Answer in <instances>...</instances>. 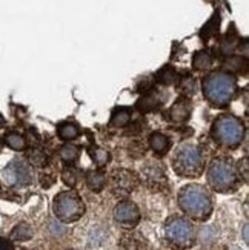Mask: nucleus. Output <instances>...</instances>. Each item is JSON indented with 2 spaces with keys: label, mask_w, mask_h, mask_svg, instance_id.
Returning <instances> with one entry per match:
<instances>
[{
  "label": "nucleus",
  "mask_w": 249,
  "mask_h": 250,
  "mask_svg": "<svg viewBox=\"0 0 249 250\" xmlns=\"http://www.w3.org/2000/svg\"><path fill=\"white\" fill-rule=\"evenodd\" d=\"M28 160H29V163H31L32 166L43 167V166L46 165L48 157H46V154L42 149H32L29 154H28Z\"/></svg>",
  "instance_id": "nucleus-23"
},
{
  "label": "nucleus",
  "mask_w": 249,
  "mask_h": 250,
  "mask_svg": "<svg viewBox=\"0 0 249 250\" xmlns=\"http://www.w3.org/2000/svg\"><path fill=\"white\" fill-rule=\"evenodd\" d=\"M114 218L120 226L131 229L140 221V210L133 201H120L114 208Z\"/></svg>",
  "instance_id": "nucleus-9"
},
{
  "label": "nucleus",
  "mask_w": 249,
  "mask_h": 250,
  "mask_svg": "<svg viewBox=\"0 0 249 250\" xmlns=\"http://www.w3.org/2000/svg\"><path fill=\"white\" fill-rule=\"evenodd\" d=\"M59 155L62 158V161L65 165H72L74 161H77L79 155H80V149L75 146V145H71V143H67L63 145L59 150Z\"/></svg>",
  "instance_id": "nucleus-16"
},
{
  "label": "nucleus",
  "mask_w": 249,
  "mask_h": 250,
  "mask_svg": "<svg viewBox=\"0 0 249 250\" xmlns=\"http://www.w3.org/2000/svg\"><path fill=\"white\" fill-rule=\"evenodd\" d=\"M54 215L63 223H74L82 218L85 213V204L77 192L67 190L60 192L52 203Z\"/></svg>",
  "instance_id": "nucleus-6"
},
{
  "label": "nucleus",
  "mask_w": 249,
  "mask_h": 250,
  "mask_svg": "<svg viewBox=\"0 0 249 250\" xmlns=\"http://www.w3.org/2000/svg\"><path fill=\"white\" fill-rule=\"evenodd\" d=\"M191 112H192L191 102L186 99H180L171 106L168 117H169V120L174 122V123H185L189 120Z\"/></svg>",
  "instance_id": "nucleus-11"
},
{
  "label": "nucleus",
  "mask_w": 249,
  "mask_h": 250,
  "mask_svg": "<svg viewBox=\"0 0 249 250\" xmlns=\"http://www.w3.org/2000/svg\"><path fill=\"white\" fill-rule=\"evenodd\" d=\"M208 183L209 186L220 193H229L237 189L239 184V175L231 160L217 158L214 160L208 167Z\"/></svg>",
  "instance_id": "nucleus-5"
},
{
  "label": "nucleus",
  "mask_w": 249,
  "mask_h": 250,
  "mask_svg": "<svg viewBox=\"0 0 249 250\" xmlns=\"http://www.w3.org/2000/svg\"><path fill=\"white\" fill-rule=\"evenodd\" d=\"M181 91L186 92L188 95L196 92V80H194L192 77H186L185 80L181 82Z\"/></svg>",
  "instance_id": "nucleus-26"
},
{
  "label": "nucleus",
  "mask_w": 249,
  "mask_h": 250,
  "mask_svg": "<svg viewBox=\"0 0 249 250\" xmlns=\"http://www.w3.org/2000/svg\"><path fill=\"white\" fill-rule=\"evenodd\" d=\"M179 204L189 218L197 221L208 220L212 213L211 193L200 184H186L185 188H181L179 192Z\"/></svg>",
  "instance_id": "nucleus-1"
},
{
  "label": "nucleus",
  "mask_w": 249,
  "mask_h": 250,
  "mask_svg": "<svg viewBox=\"0 0 249 250\" xmlns=\"http://www.w3.org/2000/svg\"><path fill=\"white\" fill-rule=\"evenodd\" d=\"M172 166L180 177L196 178L200 177L204 169V160L202 149L197 145L185 143L174 152L172 157Z\"/></svg>",
  "instance_id": "nucleus-3"
},
{
  "label": "nucleus",
  "mask_w": 249,
  "mask_h": 250,
  "mask_svg": "<svg viewBox=\"0 0 249 250\" xmlns=\"http://www.w3.org/2000/svg\"><path fill=\"white\" fill-rule=\"evenodd\" d=\"M5 125V118H3V115L2 114H0V127H2Z\"/></svg>",
  "instance_id": "nucleus-28"
},
{
  "label": "nucleus",
  "mask_w": 249,
  "mask_h": 250,
  "mask_svg": "<svg viewBox=\"0 0 249 250\" xmlns=\"http://www.w3.org/2000/svg\"><path fill=\"white\" fill-rule=\"evenodd\" d=\"M131 117H133L131 109H128V107H118V109H115L111 115V125L114 127H123V126L129 125Z\"/></svg>",
  "instance_id": "nucleus-17"
},
{
  "label": "nucleus",
  "mask_w": 249,
  "mask_h": 250,
  "mask_svg": "<svg viewBox=\"0 0 249 250\" xmlns=\"http://www.w3.org/2000/svg\"><path fill=\"white\" fill-rule=\"evenodd\" d=\"M245 241L248 243V226H245Z\"/></svg>",
  "instance_id": "nucleus-29"
},
{
  "label": "nucleus",
  "mask_w": 249,
  "mask_h": 250,
  "mask_svg": "<svg viewBox=\"0 0 249 250\" xmlns=\"http://www.w3.org/2000/svg\"><path fill=\"white\" fill-rule=\"evenodd\" d=\"M176 79H177V74H176V71L172 69V68H169V66H166V68H163L160 72H158V75H157V80L161 83V84H172L176 82Z\"/></svg>",
  "instance_id": "nucleus-24"
},
{
  "label": "nucleus",
  "mask_w": 249,
  "mask_h": 250,
  "mask_svg": "<svg viewBox=\"0 0 249 250\" xmlns=\"http://www.w3.org/2000/svg\"><path fill=\"white\" fill-rule=\"evenodd\" d=\"M90 155H91V160L94 161V165L97 167L106 166L108 163H110V160H111L110 152H108L106 149H102V147H92V149H90Z\"/></svg>",
  "instance_id": "nucleus-19"
},
{
  "label": "nucleus",
  "mask_w": 249,
  "mask_h": 250,
  "mask_svg": "<svg viewBox=\"0 0 249 250\" xmlns=\"http://www.w3.org/2000/svg\"><path fill=\"white\" fill-rule=\"evenodd\" d=\"M2 181L6 186H25L31 181V173L29 169L23 165V163L14 161L9 166H6L2 170Z\"/></svg>",
  "instance_id": "nucleus-8"
},
{
  "label": "nucleus",
  "mask_w": 249,
  "mask_h": 250,
  "mask_svg": "<svg viewBox=\"0 0 249 250\" xmlns=\"http://www.w3.org/2000/svg\"><path fill=\"white\" fill-rule=\"evenodd\" d=\"M161 103H163V100L160 99V94L158 92H149V94L143 95L142 99H138V102H137L136 106H137V109L140 112L146 114V112L156 111Z\"/></svg>",
  "instance_id": "nucleus-12"
},
{
  "label": "nucleus",
  "mask_w": 249,
  "mask_h": 250,
  "mask_svg": "<svg viewBox=\"0 0 249 250\" xmlns=\"http://www.w3.org/2000/svg\"><path fill=\"white\" fill-rule=\"evenodd\" d=\"M212 66V57L206 51H199L192 59V68L196 71H206Z\"/></svg>",
  "instance_id": "nucleus-18"
},
{
  "label": "nucleus",
  "mask_w": 249,
  "mask_h": 250,
  "mask_svg": "<svg viewBox=\"0 0 249 250\" xmlns=\"http://www.w3.org/2000/svg\"><path fill=\"white\" fill-rule=\"evenodd\" d=\"M217 28H219V16H214V19L209 21V23L203 28V31H202V37L203 39H209L211 36H214L215 34V31H217Z\"/></svg>",
  "instance_id": "nucleus-25"
},
{
  "label": "nucleus",
  "mask_w": 249,
  "mask_h": 250,
  "mask_svg": "<svg viewBox=\"0 0 249 250\" xmlns=\"http://www.w3.org/2000/svg\"><path fill=\"white\" fill-rule=\"evenodd\" d=\"M86 184L88 188L94 192H100L103 190L105 184H106V175L102 170H91L86 173Z\"/></svg>",
  "instance_id": "nucleus-14"
},
{
  "label": "nucleus",
  "mask_w": 249,
  "mask_h": 250,
  "mask_svg": "<svg viewBox=\"0 0 249 250\" xmlns=\"http://www.w3.org/2000/svg\"><path fill=\"white\" fill-rule=\"evenodd\" d=\"M237 92L235 77L229 72L215 71L203 80V95L215 107L228 106Z\"/></svg>",
  "instance_id": "nucleus-2"
},
{
  "label": "nucleus",
  "mask_w": 249,
  "mask_h": 250,
  "mask_svg": "<svg viewBox=\"0 0 249 250\" xmlns=\"http://www.w3.org/2000/svg\"><path fill=\"white\" fill-rule=\"evenodd\" d=\"M62 180L65 184H68L69 188H75L80 181V172L74 167H67L62 173Z\"/></svg>",
  "instance_id": "nucleus-22"
},
{
  "label": "nucleus",
  "mask_w": 249,
  "mask_h": 250,
  "mask_svg": "<svg viewBox=\"0 0 249 250\" xmlns=\"http://www.w3.org/2000/svg\"><path fill=\"white\" fill-rule=\"evenodd\" d=\"M137 177L136 173L131 172V170H126V169H122V170H115L114 175L111 178V186H113V190L118 195H129L137 186Z\"/></svg>",
  "instance_id": "nucleus-10"
},
{
  "label": "nucleus",
  "mask_w": 249,
  "mask_h": 250,
  "mask_svg": "<svg viewBox=\"0 0 249 250\" xmlns=\"http://www.w3.org/2000/svg\"><path fill=\"white\" fill-rule=\"evenodd\" d=\"M149 146L153 149L154 154L163 155L171 147V140L161 132H153L149 135Z\"/></svg>",
  "instance_id": "nucleus-13"
},
{
  "label": "nucleus",
  "mask_w": 249,
  "mask_h": 250,
  "mask_svg": "<svg viewBox=\"0 0 249 250\" xmlns=\"http://www.w3.org/2000/svg\"><path fill=\"white\" fill-rule=\"evenodd\" d=\"M57 134H59V138L63 140V141H72V140H75L80 135V129L75 123L65 122L62 125H59Z\"/></svg>",
  "instance_id": "nucleus-15"
},
{
  "label": "nucleus",
  "mask_w": 249,
  "mask_h": 250,
  "mask_svg": "<svg viewBox=\"0 0 249 250\" xmlns=\"http://www.w3.org/2000/svg\"><path fill=\"white\" fill-rule=\"evenodd\" d=\"M245 125L240 118L231 114H223L217 117L211 127V135L220 146L237 147L245 138Z\"/></svg>",
  "instance_id": "nucleus-4"
},
{
  "label": "nucleus",
  "mask_w": 249,
  "mask_h": 250,
  "mask_svg": "<svg viewBox=\"0 0 249 250\" xmlns=\"http://www.w3.org/2000/svg\"><path fill=\"white\" fill-rule=\"evenodd\" d=\"M31 236H32V229L28 224H23V223L16 226L13 233H11V238L16 241H28Z\"/></svg>",
  "instance_id": "nucleus-21"
},
{
  "label": "nucleus",
  "mask_w": 249,
  "mask_h": 250,
  "mask_svg": "<svg viewBox=\"0 0 249 250\" xmlns=\"http://www.w3.org/2000/svg\"><path fill=\"white\" fill-rule=\"evenodd\" d=\"M0 250H14L13 243L5 240V238H0Z\"/></svg>",
  "instance_id": "nucleus-27"
},
{
  "label": "nucleus",
  "mask_w": 249,
  "mask_h": 250,
  "mask_svg": "<svg viewBox=\"0 0 249 250\" xmlns=\"http://www.w3.org/2000/svg\"><path fill=\"white\" fill-rule=\"evenodd\" d=\"M165 235L171 246L176 249H189L196 241V232L189 220L183 216H172L165 226Z\"/></svg>",
  "instance_id": "nucleus-7"
},
{
  "label": "nucleus",
  "mask_w": 249,
  "mask_h": 250,
  "mask_svg": "<svg viewBox=\"0 0 249 250\" xmlns=\"http://www.w3.org/2000/svg\"><path fill=\"white\" fill-rule=\"evenodd\" d=\"M5 143L13 150H23L26 147V140L17 132H9L5 135Z\"/></svg>",
  "instance_id": "nucleus-20"
}]
</instances>
